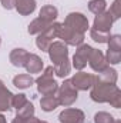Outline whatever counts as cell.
<instances>
[{
	"label": "cell",
	"instance_id": "cell-1",
	"mask_svg": "<svg viewBox=\"0 0 121 123\" xmlns=\"http://www.w3.org/2000/svg\"><path fill=\"white\" fill-rule=\"evenodd\" d=\"M54 67L49 66L44 69V72L41 73V76H38L37 79H34V83L37 86V92L41 96H51L56 94L59 90V83L54 80Z\"/></svg>",
	"mask_w": 121,
	"mask_h": 123
},
{
	"label": "cell",
	"instance_id": "cell-2",
	"mask_svg": "<svg viewBox=\"0 0 121 123\" xmlns=\"http://www.w3.org/2000/svg\"><path fill=\"white\" fill-rule=\"evenodd\" d=\"M118 90L117 85H108V83H103L94 79V85L91 87L90 97L93 102L95 103H108L111 96Z\"/></svg>",
	"mask_w": 121,
	"mask_h": 123
},
{
	"label": "cell",
	"instance_id": "cell-3",
	"mask_svg": "<svg viewBox=\"0 0 121 123\" xmlns=\"http://www.w3.org/2000/svg\"><path fill=\"white\" fill-rule=\"evenodd\" d=\"M56 96L59 99L60 106L70 107L71 105H74L77 102V99H78V90L73 86V83H71L70 79H66L59 86V90H57Z\"/></svg>",
	"mask_w": 121,
	"mask_h": 123
},
{
	"label": "cell",
	"instance_id": "cell-4",
	"mask_svg": "<svg viewBox=\"0 0 121 123\" xmlns=\"http://www.w3.org/2000/svg\"><path fill=\"white\" fill-rule=\"evenodd\" d=\"M64 26H67L68 29L77 31V33H83L86 34V31L90 29V23H88V19L83 14V13H78V12H71L66 16L64 22H63Z\"/></svg>",
	"mask_w": 121,
	"mask_h": 123
},
{
	"label": "cell",
	"instance_id": "cell-5",
	"mask_svg": "<svg viewBox=\"0 0 121 123\" xmlns=\"http://www.w3.org/2000/svg\"><path fill=\"white\" fill-rule=\"evenodd\" d=\"M60 27V23L59 22H54L49 26L47 30H44L43 33L37 34V39H36V46L38 50L41 52H47L50 44L54 42V39H57V31Z\"/></svg>",
	"mask_w": 121,
	"mask_h": 123
},
{
	"label": "cell",
	"instance_id": "cell-6",
	"mask_svg": "<svg viewBox=\"0 0 121 123\" xmlns=\"http://www.w3.org/2000/svg\"><path fill=\"white\" fill-rule=\"evenodd\" d=\"M57 39H61L63 43H66L67 46H80L84 43V34L83 33H77V31L68 29L67 26H64L60 23V27L57 31Z\"/></svg>",
	"mask_w": 121,
	"mask_h": 123
},
{
	"label": "cell",
	"instance_id": "cell-7",
	"mask_svg": "<svg viewBox=\"0 0 121 123\" xmlns=\"http://www.w3.org/2000/svg\"><path fill=\"white\" fill-rule=\"evenodd\" d=\"M47 53H49V57L53 63V66H56V64H59V63L68 59V46L66 43H63L61 40L53 42L50 44Z\"/></svg>",
	"mask_w": 121,
	"mask_h": 123
},
{
	"label": "cell",
	"instance_id": "cell-8",
	"mask_svg": "<svg viewBox=\"0 0 121 123\" xmlns=\"http://www.w3.org/2000/svg\"><path fill=\"white\" fill-rule=\"evenodd\" d=\"M91 50H93V47H91L90 44H87V43H83V44L77 46V50H76V53L73 56V64L71 66L76 70H78V72L83 70L87 66L88 56H90Z\"/></svg>",
	"mask_w": 121,
	"mask_h": 123
},
{
	"label": "cell",
	"instance_id": "cell-9",
	"mask_svg": "<svg viewBox=\"0 0 121 123\" xmlns=\"http://www.w3.org/2000/svg\"><path fill=\"white\" fill-rule=\"evenodd\" d=\"M94 79L95 76L91 74V73H86L83 70H80L78 73H76L70 80L73 83V86L78 90V92H86V90H90L94 85Z\"/></svg>",
	"mask_w": 121,
	"mask_h": 123
},
{
	"label": "cell",
	"instance_id": "cell-10",
	"mask_svg": "<svg viewBox=\"0 0 121 123\" xmlns=\"http://www.w3.org/2000/svg\"><path fill=\"white\" fill-rule=\"evenodd\" d=\"M84 120H86L84 112L74 107H67L59 115L60 123H84Z\"/></svg>",
	"mask_w": 121,
	"mask_h": 123
},
{
	"label": "cell",
	"instance_id": "cell-11",
	"mask_svg": "<svg viewBox=\"0 0 121 123\" xmlns=\"http://www.w3.org/2000/svg\"><path fill=\"white\" fill-rule=\"evenodd\" d=\"M113 23H114V20H113V17H111L110 12H108V10H105L104 13L97 14V16L94 17L93 29L100 30V31H104V33H110L111 27H113Z\"/></svg>",
	"mask_w": 121,
	"mask_h": 123
},
{
	"label": "cell",
	"instance_id": "cell-12",
	"mask_svg": "<svg viewBox=\"0 0 121 123\" xmlns=\"http://www.w3.org/2000/svg\"><path fill=\"white\" fill-rule=\"evenodd\" d=\"M87 63L90 64V67L95 72V73L104 70V69L108 66V64H107V60H105L104 53H103L101 50H98V49H94V47H93L90 56H88V62H87Z\"/></svg>",
	"mask_w": 121,
	"mask_h": 123
},
{
	"label": "cell",
	"instance_id": "cell-13",
	"mask_svg": "<svg viewBox=\"0 0 121 123\" xmlns=\"http://www.w3.org/2000/svg\"><path fill=\"white\" fill-rule=\"evenodd\" d=\"M95 80L103 82V83H108V85H117V80H118V72H117L114 67L107 66L104 70H101V72L97 73Z\"/></svg>",
	"mask_w": 121,
	"mask_h": 123
},
{
	"label": "cell",
	"instance_id": "cell-14",
	"mask_svg": "<svg viewBox=\"0 0 121 123\" xmlns=\"http://www.w3.org/2000/svg\"><path fill=\"white\" fill-rule=\"evenodd\" d=\"M43 67H44V64H43L41 57L37 56V55H34V53H29L27 60L24 63V69L27 70V73H30V74H33V73H40L43 70Z\"/></svg>",
	"mask_w": 121,
	"mask_h": 123
},
{
	"label": "cell",
	"instance_id": "cell-15",
	"mask_svg": "<svg viewBox=\"0 0 121 123\" xmlns=\"http://www.w3.org/2000/svg\"><path fill=\"white\" fill-rule=\"evenodd\" d=\"M27 56H29V52L26 49H22V47H17V49H13L9 55V60L13 66L16 67H24V63L27 60Z\"/></svg>",
	"mask_w": 121,
	"mask_h": 123
},
{
	"label": "cell",
	"instance_id": "cell-16",
	"mask_svg": "<svg viewBox=\"0 0 121 123\" xmlns=\"http://www.w3.org/2000/svg\"><path fill=\"white\" fill-rule=\"evenodd\" d=\"M11 97H13V93L4 86L3 80L0 79V113L11 109Z\"/></svg>",
	"mask_w": 121,
	"mask_h": 123
},
{
	"label": "cell",
	"instance_id": "cell-17",
	"mask_svg": "<svg viewBox=\"0 0 121 123\" xmlns=\"http://www.w3.org/2000/svg\"><path fill=\"white\" fill-rule=\"evenodd\" d=\"M38 17L43 19V20L47 22V23H54L56 19L59 17V10H57V7H54V6H51V4H46V6H43V7L40 9Z\"/></svg>",
	"mask_w": 121,
	"mask_h": 123
},
{
	"label": "cell",
	"instance_id": "cell-18",
	"mask_svg": "<svg viewBox=\"0 0 121 123\" xmlns=\"http://www.w3.org/2000/svg\"><path fill=\"white\" fill-rule=\"evenodd\" d=\"M36 6H37L36 0H20V1L16 3L14 9L22 16H30L31 13L36 10Z\"/></svg>",
	"mask_w": 121,
	"mask_h": 123
},
{
	"label": "cell",
	"instance_id": "cell-19",
	"mask_svg": "<svg viewBox=\"0 0 121 123\" xmlns=\"http://www.w3.org/2000/svg\"><path fill=\"white\" fill-rule=\"evenodd\" d=\"M33 83H34L33 76L31 74H27V73H22V74H17V76L13 77V85L17 89H22V90L31 87Z\"/></svg>",
	"mask_w": 121,
	"mask_h": 123
},
{
	"label": "cell",
	"instance_id": "cell-20",
	"mask_svg": "<svg viewBox=\"0 0 121 123\" xmlns=\"http://www.w3.org/2000/svg\"><path fill=\"white\" fill-rule=\"evenodd\" d=\"M40 106H41V110L43 112H47L49 113V112L56 110L60 106V103H59L57 96L56 94H51V96H43L40 99Z\"/></svg>",
	"mask_w": 121,
	"mask_h": 123
},
{
	"label": "cell",
	"instance_id": "cell-21",
	"mask_svg": "<svg viewBox=\"0 0 121 123\" xmlns=\"http://www.w3.org/2000/svg\"><path fill=\"white\" fill-rule=\"evenodd\" d=\"M50 25H51V23H47V22H44L43 19L37 17V19H34L30 25H29L27 31H29V34H36V36H37V34L43 33L44 30H47Z\"/></svg>",
	"mask_w": 121,
	"mask_h": 123
},
{
	"label": "cell",
	"instance_id": "cell-22",
	"mask_svg": "<svg viewBox=\"0 0 121 123\" xmlns=\"http://www.w3.org/2000/svg\"><path fill=\"white\" fill-rule=\"evenodd\" d=\"M53 67H54V74L57 77H60V79L67 77L70 74V72H71V63H70L68 59L59 63V64H56V66H53Z\"/></svg>",
	"mask_w": 121,
	"mask_h": 123
},
{
	"label": "cell",
	"instance_id": "cell-23",
	"mask_svg": "<svg viewBox=\"0 0 121 123\" xmlns=\"http://www.w3.org/2000/svg\"><path fill=\"white\" fill-rule=\"evenodd\" d=\"M88 10L93 14H101L107 10V1L105 0H91L88 3Z\"/></svg>",
	"mask_w": 121,
	"mask_h": 123
},
{
	"label": "cell",
	"instance_id": "cell-24",
	"mask_svg": "<svg viewBox=\"0 0 121 123\" xmlns=\"http://www.w3.org/2000/svg\"><path fill=\"white\" fill-rule=\"evenodd\" d=\"M16 116H19V117H31V116H34V105L27 100L24 106L17 109Z\"/></svg>",
	"mask_w": 121,
	"mask_h": 123
},
{
	"label": "cell",
	"instance_id": "cell-25",
	"mask_svg": "<svg viewBox=\"0 0 121 123\" xmlns=\"http://www.w3.org/2000/svg\"><path fill=\"white\" fill-rule=\"evenodd\" d=\"M90 37L94 40V42H97V43H100V44H105L107 42H108V37H110V33H104V31H100V30H95V29H90Z\"/></svg>",
	"mask_w": 121,
	"mask_h": 123
},
{
	"label": "cell",
	"instance_id": "cell-26",
	"mask_svg": "<svg viewBox=\"0 0 121 123\" xmlns=\"http://www.w3.org/2000/svg\"><path fill=\"white\" fill-rule=\"evenodd\" d=\"M104 56H105V60H107L108 66L110 64H120L121 63V50H111V49H108Z\"/></svg>",
	"mask_w": 121,
	"mask_h": 123
},
{
	"label": "cell",
	"instance_id": "cell-27",
	"mask_svg": "<svg viewBox=\"0 0 121 123\" xmlns=\"http://www.w3.org/2000/svg\"><path fill=\"white\" fill-rule=\"evenodd\" d=\"M27 102V96L23 94V93H19V94H13L11 97V107H14L16 110L20 109L22 106H24Z\"/></svg>",
	"mask_w": 121,
	"mask_h": 123
},
{
	"label": "cell",
	"instance_id": "cell-28",
	"mask_svg": "<svg viewBox=\"0 0 121 123\" xmlns=\"http://www.w3.org/2000/svg\"><path fill=\"white\" fill-rule=\"evenodd\" d=\"M116 120L113 117V115L107 113V112H98L94 115V123H113Z\"/></svg>",
	"mask_w": 121,
	"mask_h": 123
},
{
	"label": "cell",
	"instance_id": "cell-29",
	"mask_svg": "<svg viewBox=\"0 0 121 123\" xmlns=\"http://www.w3.org/2000/svg\"><path fill=\"white\" fill-rule=\"evenodd\" d=\"M107 44H108V49H111V50H121V36L120 34H110Z\"/></svg>",
	"mask_w": 121,
	"mask_h": 123
},
{
	"label": "cell",
	"instance_id": "cell-30",
	"mask_svg": "<svg viewBox=\"0 0 121 123\" xmlns=\"http://www.w3.org/2000/svg\"><path fill=\"white\" fill-rule=\"evenodd\" d=\"M110 14H111V17H113V20L116 22V20H118L121 17V3L120 0H114L113 1V4L110 6Z\"/></svg>",
	"mask_w": 121,
	"mask_h": 123
},
{
	"label": "cell",
	"instance_id": "cell-31",
	"mask_svg": "<svg viewBox=\"0 0 121 123\" xmlns=\"http://www.w3.org/2000/svg\"><path fill=\"white\" fill-rule=\"evenodd\" d=\"M113 107H116V109H120L121 107V90L118 89L117 92L114 93L113 96H111V99H110V102H108Z\"/></svg>",
	"mask_w": 121,
	"mask_h": 123
},
{
	"label": "cell",
	"instance_id": "cell-32",
	"mask_svg": "<svg viewBox=\"0 0 121 123\" xmlns=\"http://www.w3.org/2000/svg\"><path fill=\"white\" fill-rule=\"evenodd\" d=\"M11 123H41V120L37 119L36 116H31V117H19V116H16Z\"/></svg>",
	"mask_w": 121,
	"mask_h": 123
},
{
	"label": "cell",
	"instance_id": "cell-33",
	"mask_svg": "<svg viewBox=\"0 0 121 123\" xmlns=\"http://www.w3.org/2000/svg\"><path fill=\"white\" fill-rule=\"evenodd\" d=\"M0 3L6 10H11L16 6V0H0Z\"/></svg>",
	"mask_w": 121,
	"mask_h": 123
},
{
	"label": "cell",
	"instance_id": "cell-34",
	"mask_svg": "<svg viewBox=\"0 0 121 123\" xmlns=\"http://www.w3.org/2000/svg\"><path fill=\"white\" fill-rule=\"evenodd\" d=\"M0 123H7V122H6V117H4L1 113H0Z\"/></svg>",
	"mask_w": 121,
	"mask_h": 123
},
{
	"label": "cell",
	"instance_id": "cell-35",
	"mask_svg": "<svg viewBox=\"0 0 121 123\" xmlns=\"http://www.w3.org/2000/svg\"><path fill=\"white\" fill-rule=\"evenodd\" d=\"M113 123H121V122H120V120H114Z\"/></svg>",
	"mask_w": 121,
	"mask_h": 123
},
{
	"label": "cell",
	"instance_id": "cell-36",
	"mask_svg": "<svg viewBox=\"0 0 121 123\" xmlns=\"http://www.w3.org/2000/svg\"><path fill=\"white\" fill-rule=\"evenodd\" d=\"M0 44H1V37H0Z\"/></svg>",
	"mask_w": 121,
	"mask_h": 123
},
{
	"label": "cell",
	"instance_id": "cell-37",
	"mask_svg": "<svg viewBox=\"0 0 121 123\" xmlns=\"http://www.w3.org/2000/svg\"><path fill=\"white\" fill-rule=\"evenodd\" d=\"M17 1H20V0H16V3H17Z\"/></svg>",
	"mask_w": 121,
	"mask_h": 123
}]
</instances>
